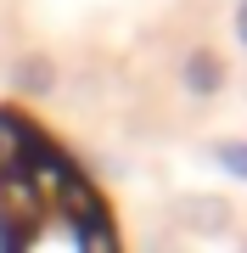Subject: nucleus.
<instances>
[{"instance_id": "1", "label": "nucleus", "mask_w": 247, "mask_h": 253, "mask_svg": "<svg viewBox=\"0 0 247 253\" xmlns=\"http://www.w3.org/2000/svg\"><path fill=\"white\" fill-rule=\"evenodd\" d=\"M174 214H180V225H191V231H202V236H213V231L230 225V203L213 197V191H202V197H180Z\"/></svg>"}, {"instance_id": "2", "label": "nucleus", "mask_w": 247, "mask_h": 253, "mask_svg": "<svg viewBox=\"0 0 247 253\" xmlns=\"http://www.w3.org/2000/svg\"><path fill=\"white\" fill-rule=\"evenodd\" d=\"M185 84L202 90V96L219 90V84H225V62H219L213 51H191V56H185Z\"/></svg>"}, {"instance_id": "3", "label": "nucleus", "mask_w": 247, "mask_h": 253, "mask_svg": "<svg viewBox=\"0 0 247 253\" xmlns=\"http://www.w3.org/2000/svg\"><path fill=\"white\" fill-rule=\"evenodd\" d=\"M213 158H219L230 174H242V180H247V141H219V146H213Z\"/></svg>"}, {"instance_id": "4", "label": "nucleus", "mask_w": 247, "mask_h": 253, "mask_svg": "<svg viewBox=\"0 0 247 253\" xmlns=\"http://www.w3.org/2000/svg\"><path fill=\"white\" fill-rule=\"evenodd\" d=\"M17 79L28 84V90H45V84H51V62H45V56H28V62H23V73H17Z\"/></svg>"}, {"instance_id": "5", "label": "nucleus", "mask_w": 247, "mask_h": 253, "mask_svg": "<svg viewBox=\"0 0 247 253\" xmlns=\"http://www.w3.org/2000/svg\"><path fill=\"white\" fill-rule=\"evenodd\" d=\"M236 34L247 40V0H242V11H236Z\"/></svg>"}, {"instance_id": "6", "label": "nucleus", "mask_w": 247, "mask_h": 253, "mask_svg": "<svg viewBox=\"0 0 247 253\" xmlns=\"http://www.w3.org/2000/svg\"><path fill=\"white\" fill-rule=\"evenodd\" d=\"M242 253H247V248H242Z\"/></svg>"}]
</instances>
